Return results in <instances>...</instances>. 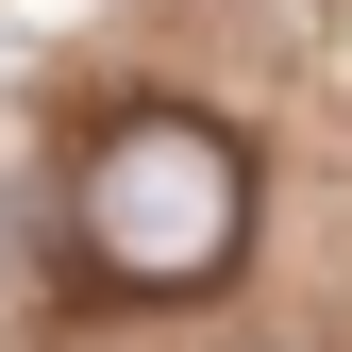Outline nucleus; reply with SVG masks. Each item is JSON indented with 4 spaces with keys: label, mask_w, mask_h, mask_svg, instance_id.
<instances>
[{
    "label": "nucleus",
    "mask_w": 352,
    "mask_h": 352,
    "mask_svg": "<svg viewBox=\"0 0 352 352\" xmlns=\"http://www.w3.org/2000/svg\"><path fill=\"white\" fill-rule=\"evenodd\" d=\"M67 252H84V285H118V302L218 285L252 252V151L218 135L201 101H118L101 135H84V168H67Z\"/></svg>",
    "instance_id": "f257e3e1"
}]
</instances>
